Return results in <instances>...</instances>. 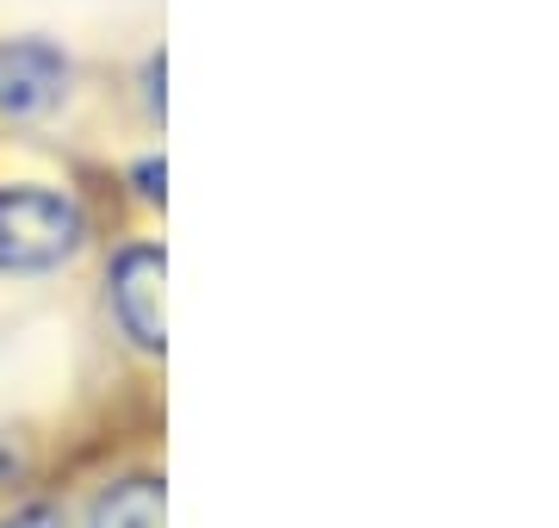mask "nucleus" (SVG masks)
Instances as JSON below:
<instances>
[{
  "mask_svg": "<svg viewBox=\"0 0 559 528\" xmlns=\"http://www.w3.org/2000/svg\"><path fill=\"white\" fill-rule=\"evenodd\" d=\"M162 509H168V497H162V479L138 472V479H119V485H112L100 504H94L87 528H162Z\"/></svg>",
  "mask_w": 559,
  "mask_h": 528,
  "instance_id": "nucleus-5",
  "label": "nucleus"
},
{
  "mask_svg": "<svg viewBox=\"0 0 559 528\" xmlns=\"http://www.w3.org/2000/svg\"><path fill=\"white\" fill-rule=\"evenodd\" d=\"M100 311L138 361L168 355V249L150 230H131L100 262Z\"/></svg>",
  "mask_w": 559,
  "mask_h": 528,
  "instance_id": "nucleus-3",
  "label": "nucleus"
},
{
  "mask_svg": "<svg viewBox=\"0 0 559 528\" xmlns=\"http://www.w3.org/2000/svg\"><path fill=\"white\" fill-rule=\"evenodd\" d=\"M100 243V212L62 175H0V280H57Z\"/></svg>",
  "mask_w": 559,
  "mask_h": 528,
  "instance_id": "nucleus-1",
  "label": "nucleus"
},
{
  "mask_svg": "<svg viewBox=\"0 0 559 528\" xmlns=\"http://www.w3.org/2000/svg\"><path fill=\"white\" fill-rule=\"evenodd\" d=\"M124 100H131L143 131L156 137L162 119H168V44L162 38H150L138 57L124 62Z\"/></svg>",
  "mask_w": 559,
  "mask_h": 528,
  "instance_id": "nucleus-4",
  "label": "nucleus"
},
{
  "mask_svg": "<svg viewBox=\"0 0 559 528\" xmlns=\"http://www.w3.org/2000/svg\"><path fill=\"white\" fill-rule=\"evenodd\" d=\"M87 94V62L57 32H0V131L32 137L75 112Z\"/></svg>",
  "mask_w": 559,
  "mask_h": 528,
  "instance_id": "nucleus-2",
  "label": "nucleus"
},
{
  "mask_svg": "<svg viewBox=\"0 0 559 528\" xmlns=\"http://www.w3.org/2000/svg\"><path fill=\"white\" fill-rule=\"evenodd\" d=\"M119 193L131 205H143V212H162L168 205V156H162V143H138L131 156L119 163Z\"/></svg>",
  "mask_w": 559,
  "mask_h": 528,
  "instance_id": "nucleus-6",
  "label": "nucleus"
},
{
  "mask_svg": "<svg viewBox=\"0 0 559 528\" xmlns=\"http://www.w3.org/2000/svg\"><path fill=\"white\" fill-rule=\"evenodd\" d=\"M0 528H62V509L57 504H25V509H13Z\"/></svg>",
  "mask_w": 559,
  "mask_h": 528,
  "instance_id": "nucleus-7",
  "label": "nucleus"
}]
</instances>
